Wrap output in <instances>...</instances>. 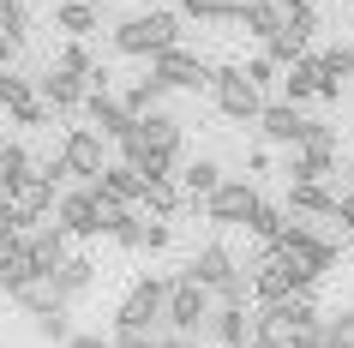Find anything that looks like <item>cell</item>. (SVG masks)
<instances>
[{"mask_svg":"<svg viewBox=\"0 0 354 348\" xmlns=\"http://www.w3.org/2000/svg\"><path fill=\"white\" fill-rule=\"evenodd\" d=\"M180 138H187V127L174 120V114H138L132 120V132L120 138V156H127V168H138L145 181H174V156H180Z\"/></svg>","mask_w":354,"mask_h":348,"instance_id":"obj_1","label":"cell"},{"mask_svg":"<svg viewBox=\"0 0 354 348\" xmlns=\"http://www.w3.org/2000/svg\"><path fill=\"white\" fill-rule=\"evenodd\" d=\"M252 348H324V312L295 294L282 306H264L252 318Z\"/></svg>","mask_w":354,"mask_h":348,"instance_id":"obj_2","label":"cell"},{"mask_svg":"<svg viewBox=\"0 0 354 348\" xmlns=\"http://www.w3.org/2000/svg\"><path fill=\"white\" fill-rule=\"evenodd\" d=\"M187 276H192V282H205V289L216 294V306H246V294H252V276L234 264V253H228L223 240L198 246V253L187 258Z\"/></svg>","mask_w":354,"mask_h":348,"instance_id":"obj_3","label":"cell"},{"mask_svg":"<svg viewBox=\"0 0 354 348\" xmlns=\"http://www.w3.org/2000/svg\"><path fill=\"white\" fill-rule=\"evenodd\" d=\"M114 48L132 60H156L168 48H180V19L174 12H132L114 24Z\"/></svg>","mask_w":354,"mask_h":348,"instance_id":"obj_4","label":"cell"},{"mask_svg":"<svg viewBox=\"0 0 354 348\" xmlns=\"http://www.w3.org/2000/svg\"><path fill=\"white\" fill-rule=\"evenodd\" d=\"M168 282L162 276H138L127 294H120V306H114V330H156L168 336Z\"/></svg>","mask_w":354,"mask_h":348,"instance_id":"obj_5","label":"cell"},{"mask_svg":"<svg viewBox=\"0 0 354 348\" xmlns=\"http://www.w3.org/2000/svg\"><path fill=\"white\" fill-rule=\"evenodd\" d=\"M210 306H216V294H210L205 282H192L187 271L168 282V330H174V336H198V342H205Z\"/></svg>","mask_w":354,"mask_h":348,"instance_id":"obj_6","label":"cell"},{"mask_svg":"<svg viewBox=\"0 0 354 348\" xmlns=\"http://www.w3.org/2000/svg\"><path fill=\"white\" fill-rule=\"evenodd\" d=\"M55 222L66 228V240H91V235H109V204L96 186H73L55 199Z\"/></svg>","mask_w":354,"mask_h":348,"instance_id":"obj_7","label":"cell"},{"mask_svg":"<svg viewBox=\"0 0 354 348\" xmlns=\"http://www.w3.org/2000/svg\"><path fill=\"white\" fill-rule=\"evenodd\" d=\"M55 156L66 163V181L96 186L102 174H109V150H102V132H96V127H66V138H60Z\"/></svg>","mask_w":354,"mask_h":348,"instance_id":"obj_8","label":"cell"},{"mask_svg":"<svg viewBox=\"0 0 354 348\" xmlns=\"http://www.w3.org/2000/svg\"><path fill=\"white\" fill-rule=\"evenodd\" d=\"M55 199H60V186L37 168L30 181H19V186H6V192H0V210L19 222L24 235H30V222H42V217H48V210H55Z\"/></svg>","mask_w":354,"mask_h":348,"instance_id":"obj_9","label":"cell"},{"mask_svg":"<svg viewBox=\"0 0 354 348\" xmlns=\"http://www.w3.org/2000/svg\"><path fill=\"white\" fill-rule=\"evenodd\" d=\"M210 96H216V109H223L228 120H252V127H259L264 91L241 73V66H216V78H210Z\"/></svg>","mask_w":354,"mask_h":348,"instance_id":"obj_10","label":"cell"},{"mask_svg":"<svg viewBox=\"0 0 354 348\" xmlns=\"http://www.w3.org/2000/svg\"><path fill=\"white\" fill-rule=\"evenodd\" d=\"M259 204H264V199H259V186H252V181H234V174H228V181L205 199V217L216 222V228H246Z\"/></svg>","mask_w":354,"mask_h":348,"instance_id":"obj_11","label":"cell"},{"mask_svg":"<svg viewBox=\"0 0 354 348\" xmlns=\"http://www.w3.org/2000/svg\"><path fill=\"white\" fill-rule=\"evenodd\" d=\"M150 78H162L168 91H205L210 78H216V66L198 55H187V48H168V55L150 60Z\"/></svg>","mask_w":354,"mask_h":348,"instance_id":"obj_12","label":"cell"},{"mask_svg":"<svg viewBox=\"0 0 354 348\" xmlns=\"http://www.w3.org/2000/svg\"><path fill=\"white\" fill-rule=\"evenodd\" d=\"M288 264H300V271H313V276H324L336 264V246L324 235H313V228H300L295 217H288V235H282V246H277Z\"/></svg>","mask_w":354,"mask_h":348,"instance_id":"obj_13","label":"cell"},{"mask_svg":"<svg viewBox=\"0 0 354 348\" xmlns=\"http://www.w3.org/2000/svg\"><path fill=\"white\" fill-rule=\"evenodd\" d=\"M252 300H259V312L264 306H282V300H295V282H288V258L277 253V246H264V258L252 264Z\"/></svg>","mask_w":354,"mask_h":348,"instance_id":"obj_14","label":"cell"},{"mask_svg":"<svg viewBox=\"0 0 354 348\" xmlns=\"http://www.w3.org/2000/svg\"><path fill=\"white\" fill-rule=\"evenodd\" d=\"M84 120H91L102 138H114V145H120V138L132 132V120H138V114H132L127 102L109 91V84H91V96H84Z\"/></svg>","mask_w":354,"mask_h":348,"instance_id":"obj_15","label":"cell"},{"mask_svg":"<svg viewBox=\"0 0 354 348\" xmlns=\"http://www.w3.org/2000/svg\"><path fill=\"white\" fill-rule=\"evenodd\" d=\"M24 253H30L37 276H55L60 264L73 258V240H66V228H60V222H42V228H30V235H24Z\"/></svg>","mask_w":354,"mask_h":348,"instance_id":"obj_16","label":"cell"},{"mask_svg":"<svg viewBox=\"0 0 354 348\" xmlns=\"http://www.w3.org/2000/svg\"><path fill=\"white\" fill-rule=\"evenodd\" d=\"M84 96H91V84H84V78H73V73H60V66H48V73L37 78V102H42L48 114L84 109Z\"/></svg>","mask_w":354,"mask_h":348,"instance_id":"obj_17","label":"cell"},{"mask_svg":"<svg viewBox=\"0 0 354 348\" xmlns=\"http://www.w3.org/2000/svg\"><path fill=\"white\" fill-rule=\"evenodd\" d=\"M282 174H288V186H324V181L336 174V150L295 145L288 156H282Z\"/></svg>","mask_w":354,"mask_h":348,"instance_id":"obj_18","label":"cell"},{"mask_svg":"<svg viewBox=\"0 0 354 348\" xmlns=\"http://www.w3.org/2000/svg\"><path fill=\"white\" fill-rule=\"evenodd\" d=\"M259 132H264V145H306V114L295 109V102H264L259 114Z\"/></svg>","mask_w":354,"mask_h":348,"instance_id":"obj_19","label":"cell"},{"mask_svg":"<svg viewBox=\"0 0 354 348\" xmlns=\"http://www.w3.org/2000/svg\"><path fill=\"white\" fill-rule=\"evenodd\" d=\"M205 342H216V348H246V342H252V318H246V306H210Z\"/></svg>","mask_w":354,"mask_h":348,"instance_id":"obj_20","label":"cell"},{"mask_svg":"<svg viewBox=\"0 0 354 348\" xmlns=\"http://www.w3.org/2000/svg\"><path fill=\"white\" fill-rule=\"evenodd\" d=\"M288 217L330 222V217H342V192H330V186H288Z\"/></svg>","mask_w":354,"mask_h":348,"instance_id":"obj_21","label":"cell"},{"mask_svg":"<svg viewBox=\"0 0 354 348\" xmlns=\"http://www.w3.org/2000/svg\"><path fill=\"white\" fill-rule=\"evenodd\" d=\"M96 192H102L109 204H120V210H127V204L145 199V174H138V168H127V163H109V174L96 181Z\"/></svg>","mask_w":354,"mask_h":348,"instance_id":"obj_22","label":"cell"},{"mask_svg":"<svg viewBox=\"0 0 354 348\" xmlns=\"http://www.w3.org/2000/svg\"><path fill=\"white\" fill-rule=\"evenodd\" d=\"M12 306L30 312V318H42V312H60V306H66V294L55 289V276H30V282L12 294Z\"/></svg>","mask_w":354,"mask_h":348,"instance_id":"obj_23","label":"cell"},{"mask_svg":"<svg viewBox=\"0 0 354 348\" xmlns=\"http://www.w3.org/2000/svg\"><path fill=\"white\" fill-rule=\"evenodd\" d=\"M246 235L264 240V246H282V235H288V204H270V199H264L259 210H252V222H246Z\"/></svg>","mask_w":354,"mask_h":348,"instance_id":"obj_24","label":"cell"},{"mask_svg":"<svg viewBox=\"0 0 354 348\" xmlns=\"http://www.w3.org/2000/svg\"><path fill=\"white\" fill-rule=\"evenodd\" d=\"M138 204H150V217L156 222H174L180 217V204H187V192H180V181H145V199Z\"/></svg>","mask_w":354,"mask_h":348,"instance_id":"obj_25","label":"cell"},{"mask_svg":"<svg viewBox=\"0 0 354 348\" xmlns=\"http://www.w3.org/2000/svg\"><path fill=\"white\" fill-rule=\"evenodd\" d=\"M223 181H228V174H223L216 163H210V156H198V163H187V168H180V186H187V199H192V204H205Z\"/></svg>","mask_w":354,"mask_h":348,"instance_id":"obj_26","label":"cell"},{"mask_svg":"<svg viewBox=\"0 0 354 348\" xmlns=\"http://www.w3.org/2000/svg\"><path fill=\"white\" fill-rule=\"evenodd\" d=\"M306 96H318V55H306L300 66L282 73V102H295V109H300Z\"/></svg>","mask_w":354,"mask_h":348,"instance_id":"obj_27","label":"cell"},{"mask_svg":"<svg viewBox=\"0 0 354 348\" xmlns=\"http://www.w3.org/2000/svg\"><path fill=\"white\" fill-rule=\"evenodd\" d=\"M91 282H96V258H84V253H73V258H66V264L55 271V289L66 294V300H78V294L91 289Z\"/></svg>","mask_w":354,"mask_h":348,"instance_id":"obj_28","label":"cell"},{"mask_svg":"<svg viewBox=\"0 0 354 348\" xmlns=\"http://www.w3.org/2000/svg\"><path fill=\"white\" fill-rule=\"evenodd\" d=\"M55 30H66L73 42H84L96 30V6H91V0H66V6H55Z\"/></svg>","mask_w":354,"mask_h":348,"instance_id":"obj_29","label":"cell"},{"mask_svg":"<svg viewBox=\"0 0 354 348\" xmlns=\"http://www.w3.org/2000/svg\"><path fill=\"white\" fill-rule=\"evenodd\" d=\"M246 30L259 42H270L277 30H288V12H282L277 0H252V6H246Z\"/></svg>","mask_w":354,"mask_h":348,"instance_id":"obj_30","label":"cell"},{"mask_svg":"<svg viewBox=\"0 0 354 348\" xmlns=\"http://www.w3.org/2000/svg\"><path fill=\"white\" fill-rule=\"evenodd\" d=\"M306 42H313V37H306V30H295V24H288V30H277V37L264 42V55L277 60V66H300V60H306Z\"/></svg>","mask_w":354,"mask_h":348,"instance_id":"obj_31","label":"cell"},{"mask_svg":"<svg viewBox=\"0 0 354 348\" xmlns=\"http://www.w3.org/2000/svg\"><path fill=\"white\" fill-rule=\"evenodd\" d=\"M30 102H37V78H19L12 66H0V109L19 114V109H30Z\"/></svg>","mask_w":354,"mask_h":348,"instance_id":"obj_32","label":"cell"},{"mask_svg":"<svg viewBox=\"0 0 354 348\" xmlns=\"http://www.w3.org/2000/svg\"><path fill=\"white\" fill-rule=\"evenodd\" d=\"M30 174H37V163H30V150H24L19 138H12V145H0V192H6V186H19V181H30Z\"/></svg>","mask_w":354,"mask_h":348,"instance_id":"obj_33","label":"cell"},{"mask_svg":"<svg viewBox=\"0 0 354 348\" xmlns=\"http://www.w3.org/2000/svg\"><path fill=\"white\" fill-rule=\"evenodd\" d=\"M145 228H150V222H138L132 210H109V240H114V246H127V253H145Z\"/></svg>","mask_w":354,"mask_h":348,"instance_id":"obj_34","label":"cell"},{"mask_svg":"<svg viewBox=\"0 0 354 348\" xmlns=\"http://www.w3.org/2000/svg\"><path fill=\"white\" fill-rule=\"evenodd\" d=\"M174 6L192 12V19H246L252 0H174Z\"/></svg>","mask_w":354,"mask_h":348,"instance_id":"obj_35","label":"cell"},{"mask_svg":"<svg viewBox=\"0 0 354 348\" xmlns=\"http://www.w3.org/2000/svg\"><path fill=\"white\" fill-rule=\"evenodd\" d=\"M162 96H168V84H162V78H138V84H132L127 96H120V102H127L132 114H156V109H162Z\"/></svg>","mask_w":354,"mask_h":348,"instance_id":"obj_36","label":"cell"},{"mask_svg":"<svg viewBox=\"0 0 354 348\" xmlns=\"http://www.w3.org/2000/svg\"><path fill=\"white\" fill-rule=\"evenodd\" d=\"M318 73L330 78V84H348V78H354V48H348V42L324 48V55H318Z\"/></svg>","mask_w":354,"mask_h":348,"instance_id":"obj_37","label":"cell"},{"mask_svg":"<svg viewBox=\"0 0 354 348\" xmlns=\"http://www.w3.org/2000/svg\"><path fill=\"white\" fill-rule=\"evenodd\" d=\"M55 66H60V73H73V78H84V84L96 78V55L84 48V42H66V48L55 55Z\"/></svg>","mask_w":354,"mask_h":348,"instance_id":"obj_38","label":"cell"},{"mask_svg":"<svg viewBox=\"0 0 354 348\" xmlns=\"http://www.w3.org/2000/svg\"><path fill=\"white\" fill-rule=\"evenodd\" d=\"M324 348H354V306L324 312Z\"/></svg>","mask_w":354,"mask_h":348,"instance_id":"obj_39","label":"cell"},{"mask_svg":"<svg viewBox=\"0 0 354 348\" xmlns=\"http://www.w3.org/2000/svg\"><path fill=\"white\" fill-rule=\"evenodd\" d=\"M37 336H42V342H66V336H73V318H66V306H60V312H42V318H37Z\"/></svg>","mask_w":354,"mask_h":348,"instance_id":"obj_40","label":"cell"},{"mask_svg":"<svg viewBox=\"0 0 354 348\" xmlns=\"http://www.w3.org/2000/svg\"><path fill=\"white\" fill-rule=\"evenodd\" d=\"M241 73L252 78L259 91H270V84H282V66H277V60H270V55H252V60H246V66H241Z\"/></svg>","mask_w":354,"mask_h":348,"instance_id":"obj_41","label":"cell"},{"mask_svg":"<svg viewBox=\"0 0 354 348\" xmlns=\"http://www.w3.org/2000/svg\"><path fill=\"white\" fill-rule=\"evenodd\" d=\"M306 145L313 150H336V127L330 120H306Z\"/></svg>","mask_w":354,"mask_h":348,"instance_id":"obj_42","label":"cell"},{"mask_svg":"<svg viewBox=\"0 0 354 348\" xmlns=\"http://www.w3.org/2000/svg\"><path fill=\"white\" fill-rule=\"evenodd\" d=\"M156 330H114V348H156Z\"/></svg>","mask_w":354,"mask_h":348,"instance_id":"obj_43","label":"cell"},{"mask_svg":"<svg viewBox=\"0 0 354 348\" xmlns=\"http://www.w3.org/2000/svg\"><path fill=\"white\" fill-rule=\"evenodd\" d=\"M60 348H114V336H102V330H73Z\"/></svg>","mask_w":354,"mask_h":348,"instance_id":"obj_44","label":"cell"},{"mask_svg":"<svg viewBox=\"0 0 354 348\" xmlns=\"http://www.w3.org/2000/svg\"><path fill=\"white\" fill-rule=\"evenodd\" d=\"M168 240H174V228H168V222H150L145 228V253H162Z\"/></svg>","mask_w":354,"mask_h":348,"instance_id":"obj_45","label":"cell"},{"mask_svg":"<svg viewBox=\"0 0 354 348\" xmlns=\"http://www.w3.org/2000/svg\"><path fill=\"white\" fill-rule=\"evenodd\" d=\"M19 240H24V228H19V222H12V217H6V210H0V253H12Z\"/></svg>","mask_w":354,"mask_h":348,"instance_id":"obj_46","label":"cell"},{"mask_svg":"<svg viewBox=\"0 0 354 348\" xmlns=\"http://www.w3.org/2000/svg\"><path fill=\"white\" fill-rule=\"evenodd\" d=\"M12 127H48V109H42V102H30V109L12 114Z\"/></svg>","mask_w":354,"mask_h":348,"instance_id":"obj_47","label":"cell"},{"mask_svg":"<svg viewBox=\"0 0 354 348\" xmlns=\"http://www.w3.org/2000/svg\"><path fill=\"white\" fill-rule=\"evenodd\" d=\"M156 348H205V342H198V336H174V330H168V336H162Z\"/></svg>","mask_w":354,"mask_h":348,"instance_id":"obj_48","label":"cell"},{"mask_svg":"<svg viewBox=\"0 0 354 348\" xmlns=\"http://www.w3.org/2000/svg\"><path fill=\"white\" fill-rule=\"evenodd\" d=\"M342 228L354 235V192H342Z\"/></svg>","mask_w":354,"mask_h":348,"instance_id":"obj_49","label":"cell"},{"mask_svg":"<svg viewBox=\"0 0 354 348\" xmlns=\"http://www.w3.org/2000/svg\"><path fill=\"white\" fill-rule=\"evenodd\" d=\"M348 192H354V163H348Z\"/></svg>","mask_w":354,"mask_h":348,"instance_id":"obj_50","label":"cell"},{"mask_svg":"<svg viewBox=\"0 0 354 348\" xmlns=\"http://www.w3.org/2000/svg\"><path fill=\"white\" fill-rule=\"evenodd\" d=\"M55 6H66V0H55Z\"/></svg>","mask_w":354,"mask_h":348,"instance_id":"obj_51","label":"cell"},{"mask_svg":"<svg viewBox=\"0 0 354 348\" xmlns=\"http://www.w3.org/2000/svg\"><path fill=\"white\" fill-rule=\"evenodd\" d=\"M246 348H252V342H246Z\"/></svg>","mask_w":354,"mask_h":348,"instance_id":"obj_52","label":"cell"}]
</instances>
